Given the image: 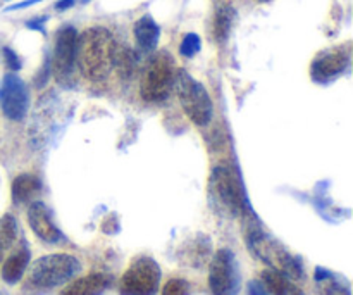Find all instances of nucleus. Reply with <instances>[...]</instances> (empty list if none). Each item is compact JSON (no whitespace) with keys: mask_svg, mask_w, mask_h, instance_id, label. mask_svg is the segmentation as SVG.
Here are the masks:
<instances>
[{"mask_svg":"<svg viewBox=\"0 0 353 295\" xmlns=\"http://www.w3.org/2000/svg\"><path fill=\"white\" fill-rule=\"evenodd\" d=\"M116 41L105 28H90L83 31L76 41V62L85 78L102 82L114 68Z\"/></svg>","mask_w":353,"mask_h":295,"instance_id":"obj_1","label":"nucleus"},{"mask_svg":"<svg viewBox=\"0 0 353 295\" xmlns=\"http://www.w3.org/2000/svg\"><path fill=\"white\" fill-rule=\"evenodd\" d=\"M245 220V235H247V245L255 258L261 259L271 269H276L290 280H303V268L299 259L283 247L276 238L269 237L261 227L254 214L248 213L243 216Z\"/></svg>","mask_w":353,"mask_h":295,"instance_id":"obj_2","label":"nucleus"},{"mask_svg":"<svg viewBox=\"0 0 353 295\" xmlns=\"http://www.w3.org/2000/svg\"><path fill=\"white\" fill-rule=\"evenodd\" d=\"M176 66L168 52H159L148 59L141 71L140 93L147 102H164L174 88Z\"/></svg>","mask_w":353,"mask_h":295,"instance_id":"obj_3","label":"nucleus"},{"mask_svg":"<svg viewBox=\"0 0 353 295\" xmlns=\"http://www.w3.org/2000/svg\"><path fill=\"white\" fill-rule=\"evenodd\" d=\"M210 197L216 200L217 209L223 211L226 216L236 218L252 213L240 182L228 168H214L210 175Z\"/></svg>","mask_w":353,"mask_h":295,"instance_id":"obj_4","label":"nucleus"},{"mask_svg":"<svg viewBox=\"0 0 353 295\" xmlns=\"http://www.w3.org/2000/svg\"><path fill=\"white\" fill-rule=\"evenodd\" d=\"M174 88L186 116L196 126H207L212 120V102L203 85H200L186 71H176Z\"/></svg>","mask_w":353,"mask_h":295,"instance_id":"obj_5","label":"nucleus"},{"mask_svg":"<svg viewBox=\"0 0 353 295\" xmlns=\"http://www.w3.org/2000/svg\"><path fill=\"white\" fill-rule=\"evenodd\" d=\"M81 265L74 256L48 254L38 259L30 272V283L38 289H52L71 280Z\"/></svg>","mask_w":353,"mask_h":295,"instance_id":"obj_6","label":"nucleus"},{"mask_svg":"<svg viewBox=\"0 0 353 295\" xmlns=\"http://www.w3.org/2000/svg\"><path fill=\"white\" fill-rule=\"evenodd\" d=\"M64 111L62 99H59L55 93H47L45 97H41L30 121V138L34 147L48 144V140L59 130L61 121L64 120L62 116Z\"/></svg>","mask_w":353,"mask_h":295,"instance_id":"obj_7","label":"nucleus"},{"mask_svg":"<svg viewBox=\"0 0 353 295\" xmlns=\"http://www.w3.org/2000/svg\"><path fill=\"white\" fill-rule=\"evenodd\" d=\"M161 275V268L154 259L147 256L137 258L121 278V295H155Z\"/></svg>","mask_w":353,"mask_h":295,"instance_id":"obj_8","label":"nucleus"},{"mask_svg":"<svg viewBox=\"0 0 353 295\" xmlns=\"http://www.w3.org/2000/svg\"><path fill=\"white\" fill-rule=\"evenodd\" d=\"M209 287L214 295H236L240 292V269L230 249H221L210 261Z\"/></svg>","mask_w":353,"mask_h":295,"instance_id":"obj_9","label":"nucleus"},{"mask_svg":"<svg viewBox=\"0 0 353 295\" xmlns=\"http://www.w3.org/2000/svg\"><path fill=\"white\" fill-rule=\"evenodd\" d=\"M76 41H78V31L72 26L62 28L57 33L52 69H54L55 79L64 85L71 82L72 73H74Z\"/></svg>","mask_w":353,"mask_h":295,"instance_id":"obj_10","label":"nucleus"},{"mask_svg":"<svg viewBox=\"0 0 353 295\" xmlns=\"http://www.w3.org/2000/svg\"><path fill=\"white\" fill-rule=\"evenodd\" d=\"M0 107L12 121H21L28 111V90L17 75H7L0 86Z\"/></svg>","mask_w":353,"mask_h":295,"instance_id":"obj_11","label":"nucleus"},{"mask_svg":"<svg viewBox=\"0 0 353 295\" xmlns=\"http://www.w3.org/2000/svg\"><path fill=\"white\" fill-rule=\"evenodd\" d=\"M348 62H350V55L343 48H331V50L323 52L312 62V68H310L312 78L319 83L331 82L348 68Z\"/></svg>","mask_w":353,"mask_h":295,"instance_id":"obj_12","label":"nucleus"},{"mask_svg":"<svg viewBox=\"0 0 353 295\" xmlns=\"http://www.w3.org/2000/svg\"><path fill=\"white\" fill-rule=\"evenodd\" d=\"M28 223H30L33 234L47 244H57L64 238L62 231L52 221L50 211L43 202L31 204L30 209H28Z\"/></svg>","mask_w":353,"mask_h":295,"instance_id":"obj_13","label":"nucleus"},{"mask_svg":"<svg viewBox=\"0 0 353 295\" xmlns=\"http://www.w3.org/2000/svg\"><path fill=\"white\" fill-rule=\"evenodd\" d=\"M210 252H212V245H210L209 238L205 235H199L193 240L186 242L185 247L179 251V259L183 261V265L200 268L210 258Z\"/></svg>","mask_w":353,"mask_h":295,"instance_id":"obj_14","label":"nucleus"},{"mask_svg":"<svg viewBox=\"0 0 353 295\" xmlns=\"http://www.w3.org/2000/svg\"><path fill=\"white\" fill-rule=\"evenodd\" d=\"M109 285V278L102 273H93L69 283L61 295H100Z\"/></svg>","mask_w":353,"mask_h":295,"instance_id":"obj_15","label":"nucleus"},{"mask_svg":"<svg viewBox=\"0 0 353 295\" xmlns=\"http://www.w3.org/2000/svg\"><path fill=\"white\" fill-rule=\"evenodd\" d=\"M28 263H30V251L28 249H19L17 252H14L12 256H9V259H6L2 266V280L9 285L19 282L23 278L24 272L28 268Z\"/></svg>","mask_w":353,"mask_h":295,"instance_id":"obj_16","label":"nucleus"},{"mask_svg":"<svg viewBox=\"0 0 353 295\" xmlns=\"http://www.w3.org/2000/svg\"><path fill=\"white\" fill-rule=\"evenodd\" d=\"M159 37H161V28L157 26L150 16H143L137 21L134 24V38H137L138 45L143 50H154L157 47Z\"/></svg>","mask_w":353,"mask_h":295,"instance_id":"obj_17","label":"nucleus"},{"mask_svg":"<svg viewBox=\"0 0 353 295\" xmlns=\"http://www.w3.org/2000/svg\"><path fill=\"white\" fill-rule=\"evenodd\" d=\"M262 282L272 295H305L293 283V280L286 278L285 275H281L276 269L262 272Z\"/></svg>","mask_w":353,"mask_h":295,"instance_id":"obj_18","label":"nucleus"},{"mask_svg":"<svg viewBox=\"0 0 353 295\" xmlns=\"http://www.w3.org/2000/svg\"><path fill=\"white\" fill-rule=\"evenodd\" d=\"M40 180L34 175H19L12 182V200L16 204L28 202L40 192Z\"/></svg>","mask_w":353,"mask_h":295,"instance_id":"obj_19","label":"nucleus"},{"mask_svg":"<svg viewBox=\"0 0 353 295\" xmlns=\"http://www.w3.org/2000/svg\"><path fill=\"white\" fill-rule=\"evenodd\" d=\"M234 17H236V12L231 6H221L219 9L214 14V26H212V35L214 40L223 44V41L228 40L231 33V28H233Z\"/></svg>","mask_w":353,"mask_h":295,"instance_id":"obj_20","label":"nucleus"},{"mask_svg":"<svg viewBox=\"0 0 353 295\" xmlns=\"http://www.w3.org/2000/svg\"><path fill=\"white\" fill-rule=\"evenodd\" d=\"M114 66L117 68L119 75L123 78L133 75L134 68H137V54L128 47H119L116 45V52H114Z\"/></svg>","mask_w":353,"mask_h":295,"instance_id":"obj_21","label":"nucleus"},{"mask_svg":"<svg viewBox=\"0 0 353 295\" xmlns=\"http://www.w3.org/2000/svg\"><path fill=\"white\" fill-rule=\"evenodd\" d=\"M17 237V223L14 220V216L6 214V216L0 220V242L3 245H10Z\"/></svg>","mask_w":353,"mask_h":295,"instance_id":"obj_22","label":"nucleus"},{"mask_svg":"<svg viewBox=\"0 0 353 295\" xmlns=\"http://www.w3.org/2000/svg\"><path fill=\"white\" fill-rule=\"evenodd\" d=\"M162 295H190V283L183 278H171L162 287Z\"/></svg>","mask_w":353,"mask_h":295,"instance_id":"obj_23","label":"nucleus"},{"mask_svg":"<svg viewBox=\"0 0 353 295\" xmlns=\"http://www.w3.org/2000/svg\"><path fill=\"white\" fill-rule=\"evenodd\" d=\"M200 38L199 35L195 33H188L185 38H183L181 41V47H179V52H181L185 57H193V55L196 54V52L200 50Z\"/></svg>","mask_w":353,"mask_h":295,"instance_id":"obj_24","label":"nucleus"},{"mask_svg":"<svg viewBox=\"0 0 353 295\" xmlns=\"http://www.w3.org/2000/svg\"><path fill=\"white\" fill-rule=\"evenodd\" d=\"M3 59H6V64L10 71H19L21 69V59L17 57L16 52L12 48L6 47L3 48Z\"/></svg>","mask_w":353,"mask_h":295,"instance_id":"obj_25","label":"nucleus"},{"mask_svg":"<svg viewBox=\"0 0 353 295\" xmlns=\"http://www.w3.org/2000/svg\"><path fill=\"white\" fill-rule=\"evenodd\" d=\"M248 295H269V294L261 282H255L254 280V282L248 283Z\"/></svg>","mask_w":353,"mask_h":295,"instance_id":"obj_26","label":"nucleus"},{"mask_svg":"<svg viewBox=\"0 0 353 295\" xmlns=\"http://www.w3.org/2000/svg\"><path fill=\"white\" fill-rule=\"evenodd\" d=\"M47 21V17H38V19L33 21H28L26 26L31 28V30H38V31H43V24Z\"/></svg>","mask_w":353,"mask_h":295,"instance_id":"obj_27","label":"nucleus"},{"mask_svg":"<svg viewBox=\"0 0 353 295\" xmlns=\"http://www.w3.org/2000/svg\"><path fill=\"white\" fill-rule=\"evenodd\" d=\"M38 2H41V0H26V2H21V3H16V6L7 7V10H17V9H23V7H30V6H33V3H38Z\"/></svg>","mask_w":353,"mask_h":295,"instance_id":"obj_28","label":"nucleus"},{"mask_svg":"<svg viewBox=\"0 0 353 295\" xmlns=\"http://www.w3.org/2000/svg\"><path fill=\"white\" fill-rule=\"evenodd\" d=\"M74 2H76V0H59V2L55 3V9H57V10L69 9V7H71Z\"/></svg>","mask_w":353,"mask_h":295,"instance_id":"obj_29","label":"nucleus"},{"mask_svg":"<svg viewBox=\"0 0 353 295\" xmlns=\"http://www.w3.org/2000/svg\"><path fill=\"white\" fill-rule=\"evenodd\" d=\"M259 2H269V0H259Z\"/></svg>","mask_w":353,"mask_h":295,"instance_id":"obj_30","label":"nucleus"},{"mask_svg":"<svg viewBox=\"0 0 353 295\" xmlns=\"http://www.w3.org/2000/svg\"><path fill=\"white\" fill-rule=\"evenodd\" d=\"M81 2H83V3H86V2H88V0H81Z\"/></svg>","mask_w":353,"mask_h":295,"instance_id":"obj_31","label":"nucleus"},{"mask_svg":"<svg viewBox=\"0 0 353 295\" xmlns=\"http://www.w3.org/2000/svg\"><path fill=\"white\" fill-rule=\"evenodd\" d=\"M0 256H2V247H0Z\"/></svg>","mask_w":353,"mask_h":295,"instance_id":"obj_32","label":"nucleus"}]
</instances>
